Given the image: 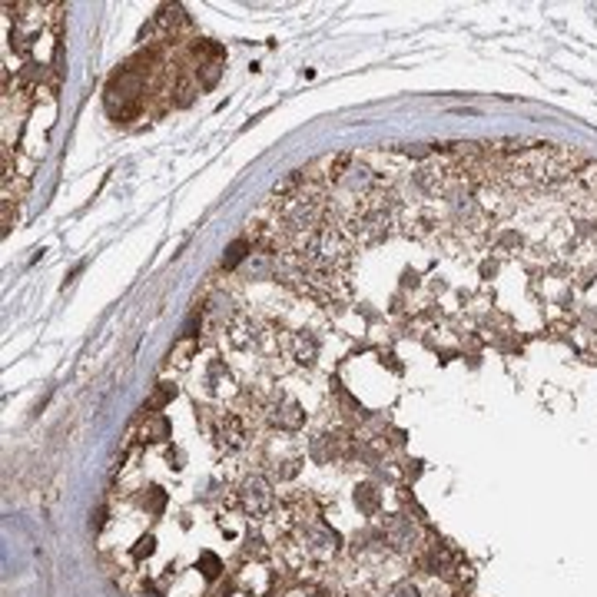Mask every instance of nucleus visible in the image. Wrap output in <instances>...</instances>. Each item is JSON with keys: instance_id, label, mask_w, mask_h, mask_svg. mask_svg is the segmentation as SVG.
I'll list each match as a JSON object with an SVG mask.
<instances>
[{"instance_id": "1", "label": "nucleus", "mask_w": 597, "mask_h": 597, "mask_svg": "<svg viewBox=\"0 0 597 597\" xmlns=\"http://www.w3.org/2000/svg\"><path fill=\"white\" fill-rule=\"evenodd\" d=\"M389 597H418V591L411 584H395L392 591H389Z\"/></svg>"}]
</instances>
